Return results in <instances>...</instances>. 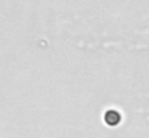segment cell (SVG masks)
Instances as JSON below:
<instances>
[{"label":"cell","instance_id":"1","mask_svg":"<svg viewBox=\"0 0 149 138\" xmlns=\"http://www.w3.org/2000/svg\"><path fill=\"white\" fill-rule=\"evenodd\" d=\"M120 118H122L120 114H119L117 111H113V109H111V111H107L106 115H104L106 124H107V125H111V127L116 125V124H119V122H120Z\"/></svg>","mask_w":149,"mask_h":138}]
</instances>
